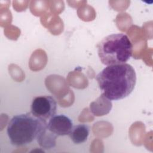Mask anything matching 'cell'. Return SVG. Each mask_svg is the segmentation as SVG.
<instances>
[{"label":"cell","mask_w":153,"mask_h":153,"mask_svg":"<svg viewBox=\"0 0 153 153\" xmlns=\"http://www.w3.org/2000/svg\"><path fill=\"white\" fill-rule=\"evenodd\" d=\"M99 87L111 100L123 99L132 92L136 82L134 68L128 63L107 66L96 76Z\"/></svg>","instance_id":"obj_1"},{"label":"cell","mask_w":153,"mask_h":153,"mask_svg":"<svg viewBox=\"0 0 153 153\" xmlns=\"http://www.w3.org/2000/svg\"><path fill=\"white\" fill-rule=\"evenodd\" d=\"M47 127L46 120L27 112L14 116L8 123L7 132L13 146H22L35 140L38 141L45 132Z\"/></svg>","instance_id":"obj_2"},{"label":"cell","mask_w":153,"mask_h":153,"mask_svg":"<svg viewBox=\"0 0 153 153\" xmlns=\"http://www.w3.org/2000/svg\"><path fill=\"white\" fill-rule=\"evenodd\" d=\"M101 62L106 66L126 63L132 56L133 45L124 33H114L104 38L97 45Z\"/></svg>","instance_id":"obj_3"},{"label":"cell","mask_w":153,"mask_h":153,"mask_svg":"<svg viewBox=\"0 0 153 153\" xmlns=\"http://www.w3.org/2000/svg\"><path fill=\"white\" fill-rule=\"evenodd\" d=\"M57 103L50 96L36 97L32 100L30 112L35 117L47 120L56 115Z\"/></svg>","instance_id":"obj_4"},{"label":"cell","mask_w":153,"mask_h":153,"mask_svg":"<svg viewBox=\"0 0 153 153\" xmlns=\"http://www.w3.org/2000/svg\"><path fill=\"white\" fill-rule=\"evenodd\" d=\"M72 127V120L63 114L54 115L47 123V129L57 136L69 135Z\"/></svg>","instance_id":"obj_5"},{"label":"cell","mask_w":153,"mask_h":153,"mask_svg":"<svg viewBox=\"0 0 153 153\" xmlns=\"http://www.w3.org/2000/svg\"><path fill=\"white\" fill-rule=\"evenodd\" d=\"M89 133L90 129L87 125L78 124L72 127L69 135L74 143L81 144L87 140Z\"/></svg>","instance_id":"obj_6"}]
</instances>
